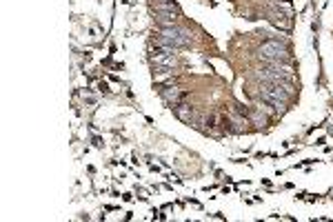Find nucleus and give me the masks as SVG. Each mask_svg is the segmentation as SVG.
<instances>
[{
	"mask_svg": "<svg viewBox=\"0 0 333 222\" xmlns=\"http://www.w3.org/2000/svg\"><path fill=\"white\" fill-rule=\"evenodd\" d=\"M176 113L180 115L182 120H186V122H193V111H191V107H186V105H176Z\"/></svg>",
	"mask_w": 333,
	"mask_h": 222,
	"instance_id": "obj_4",
	"label": "nucleus"
},
{
	"mask_svg": "<svg viewBox=\"0 0 333 222\" xmlns=\"http://www.w3.org/2000/svg\"><path fill=\"white\" fill-rule=\"evenodd\" d=\"M155 44H167L171 49H180V47H189L191 44V36L189 31L180 29L178 25L173 27H160L155 34Z\"/></svg>",
	"mask_w": 333,
	"mask_h": 222,
	"instance_id": "obj_1",
	"label": "nucleus"
},
{
	"mask_svg": "<svg viewBox=\"0 0 333 222\" xmlns=\"http://www.w3.org/2000/svg\"><path fill=\"white\" fill-rule=\"evenodd\" d=\"M260 58L264 62H284L287 60V47L278 40H266L260 47Z\"/></svg>",
	"mask_w": 333,
	"mask_h": 222,
	"instance_id": "obj_2",
	"label": "nucleus"
},
{
	"mask_svg": "<svg viewBox=\"0 0 333 222\" xmlns=\"http://www.w3.org/2000/svg\"><path fill=\"white\" fill-rule=\"evenodd\" d=\"M162 98L167 102H171V105H178V100H180V89H176V87H164L162 89Z\"/></svg>",
	"mask_w": 333,
	"mask_h": 222,
	"instance_id": "obj_3",
	"label": "nucleus"
}]
</instances>
